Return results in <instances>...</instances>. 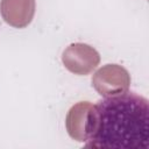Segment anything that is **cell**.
Returning <instances> with one entry per match:
<instances>
[{
    "label": "cell",
    "mask_w": 149,
    "mask_h": 149,
    "mask_svg": "<svg viewBox=\"0 0 149 149\" xmlns=\"http://www.w3.org/2000/svg\"><path fill=\"white\" fill-rule=\"evenodd\" d=\"M81 141L91 148L148 149L147 98L132 91H120L90 105L84 116Z\"/></svg>",
    "instance_id": "1"
}]
</instances>
